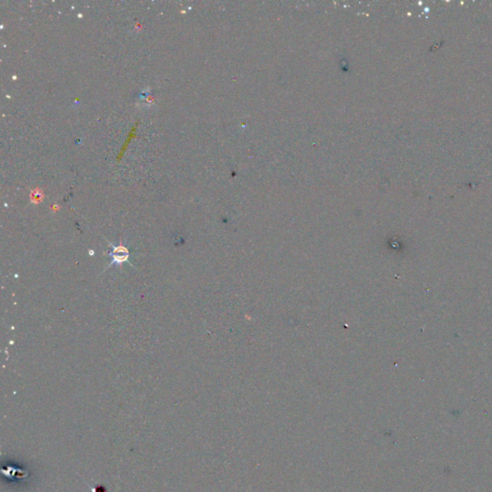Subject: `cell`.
Listing matches in <instances>:
<instances>
[{"instance_id":"6da1fadb","label":"cell","mask_w":492,"mask_h":492,"mask_svg":"<svg viewBox=\"0 0 492 492\" xmlns=\"http://www.w3.org/2000/svg\"><path fill=\"white\" fill-rule=\"evenodd\" d=\"M109 244L112 247V251L109 252V255L112 257V261L110 262L108 267L112 266L113 264H120V263L128 260L129 251L127 250L126 247H124L123 245L116 246V245L112 244L111 242H109Z\"/></svg>"},{"instance_id":"7a4b0ae2","label":"cell","mask_w":492,"mask_h":492,"mask_svg":"<svg viewBox=\"0 0 492 492\" xmlns=\"http://www.w3.org/2000/svg\"><path fill=\"white\" fill-rule=\"evenodd\" d=\"M89 487L91 488V491H92V492H107V488H106V487H104V486L92 487L91 485H89Z\"/></svg>"}]
</instances>
